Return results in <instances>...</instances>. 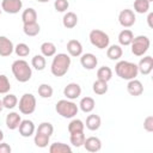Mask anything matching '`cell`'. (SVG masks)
Instances as JSON below:
<instances>
[{"mask_svg":"<svg viewBox=\"0 0 153 153\" xmlns=\"http://www.w3.org/2000/svg\"><path fill=\"white\" fill-rule=\"evenodd\" d=\"M80 63L85 69L92 71L97 67L98 65V59L96 57V55H93L92 53H86V54H81L80 55Z\"/></svg>","mask_w":153,"mask_h":153,"instance_id":"obj_11","label":"cell"},{"mask_svg":"<svg viewBox=\"0 0 153 153\" xmlns=\"http://www.w3.org/2000/svg\"><path fill=\"white\" fill-rule=\"evenodd\" d=\"M36 131L41 133V134H44V135H48V136H51L53 133H54V127H53V124L50 122H42L38 126Z\"/></svg>","mask_w":153,"mask_h":153,"instance_id":"obj_38","label":"cell"},{"mask_svg":"<svg viewBox=\"0 0 153 153\" xmlns=\"http://www.w3.org/2000/svg\"><path fill=\"white\" fill-rule=\"evenodd\" d=\"M115 73L117 74V76H120L121 79L124 80H131L135 79L139 74V69H137V65L130 61H118L115 66Z\"/></svg>","mask_w":153,"mask_h":153,"instance_id":"obj_3","label":"cell"},{"mask_svg":"<svg viewBox=\"0 0 153 153\" xmlns=\"http://www.w3.org/2000/svg\"><path fill=\"white\" fill-rule=\"evenodd\" d=\"M94 106H96V102H94V99L92 97H84V98H81V100L79 103L80 110L82 112H85V114L92 112Z\"/></svg>","mask_w":153,"mask_h":153,"instance_id":"obj_21","label":"cell"},{"mask_svg":"<svg viewBox=\"0 0 153 153\" xmlns=\"http://www.w3.org/2000/svg\"><path fill=\"white\" fill-rule=\"evenodd\" d=\"M23 31L26 36L29 37H33V36H37L41 31V26L37 22L35 23H29V24H23Z\"/></svg>","mask_w":153,"mask_h":153,"instance_id":"obj_25","label":"cell"},{"mask_svg":"<svg viewBox=\"0 0 153 153\" xmlns=\"http://www.w3.org/2000/svg\"><path fill=\"white\" fill-rule=\"evenodd\" d=\"M55 111L63 118H73L78 114L79 106L69 99H61L56 103Z\"/></svg>","mask_w":153,"mask_h":153,"instance_id":"obj_4","label":"cell"},{"mask_svg":"<svg viewBox=\"0 0 153 153\" xmlns=\"http://www.w3.org/2000/svg\"><path fill=\"white\" fill-rule=\"evenodd\" d=\"M18 108L23 115H31L36 110V97L32 93H24L18 102Z\"/></svg>","mask_w":153,"mask_h":153,"instance_id":"obj_7","label":"cell"},{"mask_svg":"<svg viewBox=\"0 0 153 153\" xmlns=\"http://www.w3.org/2000/svg\"><path fill=\"white\" fill-rule=\"evenodd\" d=\"M1 11H2V10H1V8H0V14H1Z\"/></svg>","mask_w":153,"mask_h":153,"instance_id":"obj_48","label":"cell"},{"mask_svg":"<svg viewBox=\"0 0 153 153\" xmlns=\"http://www.w3.org/2000/svg\"><path fill=\"white\" fill-rule=\"evenodd\" d=\"M66 48H67L68 54L73 57H78L82 54V44L78 39H69L67 42Z\"/></svg>","mask_w":153,"mask_h":153,"instance_id":"obj_17","label":"cell"},{"mask_svg":"<svg viewBox=\"0 0 153 153\" xmlns=\"http://www.w3.org/2000/svg\"><path fill=\"white\" fill-rule=\"evenodd\" d=\"M85 129V123L79 120V118H74L69 122L68 124V133L72 134V133H78V131H84Z\"/></svg>","mask_w":153,"mask_h":153,"instance_id":"obj_33","label":"cell"},{"mask_svg":"<svg viewBox=\"0 0 153 153\" xmlns=\"http://www.w3.org/2000/svg\"><path fill=\"white\" fill-rule=\"evenodd\" d=\"M11 69H12V73L16 78V80L19 82H26L32 76V69H31L29 62H26L23 59L16 60L12 63Z\"/></svg>","mask_w":153,"mask_h":153,"instance_id":"obj_2","label":"cell"},{"mask_svg":"<svg viewBox=\"0 0 153 153\" xmlns=\"http://www.w3.org/2000/svg\"><path fill=\"white\" fill-rule=\"evenodd\" d=\"M54 7H55L56 12H66L69 7V2H68V0H55Z\"/></svg>","mask_w":153,"mask_h":153,"instance_id":"obj_40","label":"cell"},{"mask_svg":"<svg viewBox=\"0 0 153 153\" xmlns=\"http://www.w3.org/2000/svg\"><path fill=\"white\" fill-rule=\"evenodd\" d=\"M71 66V57L68 54L65 53H59L54 55V59L51 61V66H50V72L54 76H63Z\"/></svg>","mask_w":153,"mask_h":153,"instance_id":"obj_1","label":"cell"},{"mask_svg":"<svg viewBox=\"0 0 153 153\" xmlns=\"http://www.w3.org/2000/svg\"><path fill=\"white\" fill-rule=\"evenodd\" d=\"M49 141H50V136L36 131L35 137H33V142H35V145H36L37 147L44 148V147H47V146L49 145Z\"/></svg>","mask_w":153,"mask_h":153,"instance_id":"obj_34","label":"cell"},{"mask_svg":"<svg viewBox=\"0 0 153 153\" xmlns=\"http://www.w3.org/2000/svg\"><path fill=\"white\" fill-rule=\"evenodd\" d=\"M11 151H12V148L8 143L2 142V141L0 142V153H11Z\"/></svg>","mask_w":153,"mask_h":153,"instance_id":"obj_42","label":"cell"},{"mask_svg":"<svg viewBox=\"0 0 153 153\" xmlns=\"http://www.w3.org/2000/svg\"><path fill=\"white\" fill-rule=\"evenodd\" d=\"M11 90V82L5 74H0V94H6Z\"/></svg>","mask_w":153,"mask_h":153,"instance_id":"obj_39","label":"cell"},{"mask_svg":"<svg viewBox=\"0 0 153 153\" xmlns=\"http://www.w3.org/2000/svg\"><path fill=\"white\" fill-rule=\"evenodd\" d=\"M85 134L84 131H78V133H72L69 136V141L74 147H81L85 142Z\"/></svg>","mask_w":153,"mask_h":153,"instance_id":"obj_32","label":"cell"},{"mask_svg":"<svg viewBox=\"0 0 153 153\" xmlns=\"http://www.w3.org/2000/svg\"><path fill=\"white\" fill-rule=\"evenodd\" d=\"M31 66L36 69V71H43L47 66V61H45V57L42 55V54H37L32 57L31 60Z\"/></svg>","mask_w":153,"mask_h":153,"instance_id":"obj_28","label":"cell"},{"mask_svg":"<svg viewBox=\"0 0 153 153\" xmlns=\"http://www.w3.org/2000/svg\"><path fill=\"white\" fill-rule=\"evenodd\" d=\"M19 134L23 137H30L35 133V123L31 120H22L18 127Z\"/></svg>","mask_w":153,"mask_h":153,"instance_id":"obj_12","label":"cell"},{"mask_svg":"<svg viewBox=\"0 0 153 153\" xmlns=\"http://www.w3.org/2000/svg\"><path fill=\"white\" fill-rule=\"evenodd\" d=\"M23 7L22 0H2L1 1V10L8 14L18 13Z\"/></svg>","mask_w":153,"mask_h":153,"instance_id":"obj_9","label":"cell"},{"mask_svg":"<svg viewBox=\"0 0 153 153\" xmlns=\"http://www.w3.org/2000/svg\"><path fill=\"white\" fill-rule=\"evenodd\" d=\"M2 109H4V104H2V99H0V112L2 111Z\"/></svg>","mask_w":153,"mask_h":153,"instance_id":"obj_45","label":"cell"},{"mask_svg":"<svg viewBox=\"0 0 153 153\" xmlns=\"http://www.w3.org/2000/svg\"><path fill=\"white\" fill-rule=\"evenodd\" d=\"M152 19H153V13H152V12H149V14H148V17H147V23H148V26H149V27H153Z\"/></svg>","mask_w":153,"mask_h":153,"instance_id":"obj_43","label":"cell"},{"mask_svg":"<svg viewBox=\"0 0 153 153\" xmlns=\"http://www.w3.org/2000/svg\"><path fill=\"white\" fill-rule=\"evenodd\" d=\"M49 152L50 153H71L72 147L63 142H54L49 146Z\"/></svg>","mask_w":153,"mask_h":153,"instance_id":"obj_26","label":"cell"},{"mask_svg":"<svg viewBox=\"0 0 153 153\" xmlns=\"http://www.w3.org/2000/svg\"><path fill=\"white\" fill-rule=\"evenodd\" d=\"M2 104H4V109H13L18 105V98L16 94L12 93H6V96L2 98Z\"/></svg>","mask_w":153,"mask_h":153,"instance_id":"obj_31","label":"cell"},{"mask_svg":"<svg viewBox=\"0 0 153 153\" xmlns=\"http://www.w3.org/2000/svg\"><path fill=\"white\" fill-rule=\"evenodd\" d=\"M111 78H112V71H111L110 67L103 66V67L98 68V71H97V79L108 82L109 80H111Z\"/></svg>","mask_w":153,"mask_h":153,"instance_id":"obj_29","label":"cell"},{"mask_svg":"<svg viewBox=\"0 0 153 153\" xmlns=\"http://www.w3.org/2000/svg\"><path fill=\"white\" fill-rule=\"evenodd\" d=\"M136 22V17H135V13L133 10H129V8H124L118 14V23L121 24V26L128 29V27H131Z\"/></svg>","mask_w":153,"mask_h":153,"instance_id":"obj_8","label":"cell"},{"mask_svg":"<svg viewBox=\"0 0 153 153\" xmlns=\"http://www.w3.org/2000/svg\"><path fill=\"white\" fill-rule=\"evenodd\" d=\"M38 2H42V4H44V2H48L49 0H37Z\"/></svg>","mask_w":153,"mask_h":153,"instance_id":"obj_46","label":"cell"},{"mask_svg":"<svg viewBox=\"0 0 153 153\" xmlns=\"http://www.w3.org/2000/svg\"><path fill=\"white\" fill-rule=\"evenodd\" d=\"M80 94H81V87L76 82H69L63 88V96L69 100H74L79 98Z\"/></svg>","mask_w":153,"mask_h":153,"instance_id":"obj_10","label":"cell"},{"mask_svg":"<svg viewBox=\"0 0 153 153\" xmlns=\"http://www.w3.org/2000/svg\"><path fill=\"white\" fill-rule=\"evenodd\" d=\"M2 140H4V131L0 129V142H1Z\"/></svg>","mask_w":153,"mask_h":153,"instance_id":"obj_44","label":"cell"},{"mask_svg":"<svg viewBox=\"0 0 153 153\" xmlns=\"http://www.w3.org/2000/svg\"><path fill=\"white\" fill-rule=\"evenodd\" d=\"M14 51L13 42L6 36H0V56L7 57Z\"/></svg>","mask_w":153,"mask_h":153,"instance_id":"obj_13","label":"cell"},{"mask_svg":"<svg viewBox=\"0 0 153 153\" xmlns=\"http://www.w3.org/2000/svg\"><path fill=\"white\" fill-rule=\"evenodd\" d=\"M41 53L44 57H51L56 54V47L51 42H44L41 44Z\"/></svg>","mask_w":153,"mask_h":153,"instance_id":"obj_27","label":"cell"},{"mask_svg":"<svg viewBox=\"0 0 153 153\" xmlns=\"http://www.w3.org/2000/svg\"><path fill=\"white\" fill-rule=\"evenodd\" d=\"M88 38H90V42L93 47L98 48V49H105L109 47V43H110V38H109V35L105 33L104 31L99 30V29H93L90 31V35H88Z\"/></svg>","mask_w":153,"mask_h":153,"instance_id":"obj_6","label":"cell"},{"mask_svg":"<svg viewBox=\"0 0 153 153\" xmlns=\"http://www.w3.org/2000/svg\"><path fill=\"white\" fill-rule=\"evenodd\" d=\"M147 1H148V2H152V1H153V0H147Z\"/></svg>","mask_w":153,"mask_h":153,"instance_id":"obj_47","label":"cell"},{"mask_svg":"<svg viewBox=\"0 0 153 153\" xmlns=\"http://www.w3.org/2000/svg\"><path fill=\"white\" fill-rule=\"evenodd\" d=\"M133 38H134V33H133V31L129 30V29H124V30H122V31L118 33V43H120L121 45H124V47L130 45Z\"/></svg>","mask_w":153,"mask_h":153,"instance_id":"obj_23","label":"cell"},{"mask_svg":"<svg viewBox=\"0 0 153 153\" xmlns=\"http://www.w3.org/2000/svg\"><path fill=\"white\" fill-rule=\"evenodd\" d=\"M37 91H38V96L41 98H50L54 93V90L49 84H41L38 86Z\"/></svg>","mask_w":153,"mask_h":153,"instance_id":"obj_36","label":"cell"},{"mask_svg":"<svg viewBox=\"0 0 153 153\" xmlns=\"http://www.w3.org/2000/svg\"><path fill=\"white\" fill-rule=\"evenodd\" d=\"M20 122H22V117H20V115L18 112L11 111L10 114H7V116H6V127L10 130L18 129Z\"/></svg>","mask_w":153,"mask_h":153,"instance_id":"obj_18","label":"cell"},{"mask_svg":"<svg viewBox=\"0 0 153 153\" xmlns=\"http://www.w3.org/2000/svg\"><path fill=\"white\" fill-rule=\"evenodd\" d=\"M143 129L148 133L153 131V116L149 115L143 120Z\"/></svg>","mask_w":153,"mask_h":153,"instance_id":"obj_41","label":"cell"},{"mask_svg":"<svg viewBox=\"0 0 153 153\" xmlns=\"http://www.w3.org/2000/svg\"><path fill=\"white\" fill-rule=\"evenodd\" d=\"M76 24H78V16L74 12L65 13V16L62 18V25L66 29H73L76 26Z\"/></svg>","mask_w":153,"mask_h":153,"instance_id":"obj_22","label":"cell"},{"mask_svg":"<svg viewBox=\"0 0 153 153\" xmlns=\"http://www.w3.org/2000/svg\"><path fill=\"white\" fill-rule=\"evenodd\" d=\"M22 20H23V24H29V23L37 22V12H36V10L32 8V7H29V8L24 10L23 13H22Z\"/></svg>","mask_w":153,"mask_h":153,"instance_id":"obj_24","label":"cell"},{"mask_svg":"<svg viewBox=\"0 0 153 153\" xmlns=\"http://www.w3.org/2000/svg\"><path fill=\"white\" fill-rule=\"evenodd\" d=\"M108 88H109L108 82H106V81H103V80H99V79H97V80L92 84V90H93V92H94L96 94H99V96L105 94V93L108 92Z\"/></svg>","mask_w":153,"mask_h":153,"instance_id":"obj_30","label":"cell"},{"mask_svg":"<svg viewBox=\"0 0 153 153\" xmlns=\"http://www.w3.org/2000/svg\"><path fill=\"white\" fill-rule=\"evenodd\" d=\"M127 91L130 96H134V97H139L142 94L143 92V86H142V82L137 79H131V80H128V84H127Z\"/></svg>","mask_w":153,"mask_h":153,"instance_id":"obj_16","label":"cell"},{"mask_svg":"<svg viewBox=\"0 0 153 153\" xmlns=\"http://www.w3.org/2000/svg\"><path fill=\"white\" fill-rule=\"evenodd\" d=\"M122 55H123V50H122L121 45H118V44H112V45L108 47V49H106V56L112 61L120 60L122 57Z\"/></svg>","mask_w":153,"mask_h":153,"instance_id":"obj_20","label":"cell"},{"mask_svg":"<svg viewBox=\"0 0 153 153\" xmlns=\"http://www.w3.org/2000/svg\"><path fill=\"white\" fill-rule=\"evenodd\" d=\"M14 53L19 57H26L30 54V48L26 43H18L14 47Z\"/></svg>","mask_w":153,"mask_h":153,"instance_id":"obj_37","label":"cell"},{"mask_svg":"<svg viewBox=\"0 0 153 153\" xmlns=\"http://www.w3.org/2000/svg\"><path fill=\"white\" fill-rule=\"evenodd\" d=\"M149 4L147 0H135L134 1V11L136 13L143 14L149 11Z\"/></svg>","mask_w":153,"mask_h":153,"instance_id":"obj_35","label":"cell"},{"mask_svg":"<svg viewBox=\"0 0 153 153\" xmlns=\"http://www.w3.org/2000/svg\"><path fill=\"white\" fill-rule=\"evenodd\" d=\"M100 124H102V118L96 115V114H91L86 117V128L91 131H94V130H98L100 128Z\"/></svg>","mask_w":153,"mask_h":153,"instance_id":"obj_19","label":"cell"},{"mask_svg":"<svg viewBox=\"0 0 153 153\" xmlns=\"http://www.w3.org/2000/svg\"><path fill=\"white\" fill-rule=\"evenodd\" d=\"M137 69L142 75H148L153 69V57L149 55L143 56L137 65Z\"/></svg>","mask_w":153,"mask_h":153,"instance_id":"obj_14","label":"cell"},{"mask_svg":"<svg viewBox=\"0 0 153 153\" xmlns=\"http://www.w3.org/2000/svg\"><path fill=\"white\" fill-rule=\"evenodd\" d=\"M149 44H151V41L147 36H145V35L136 36L133 38V41L130 43L131 53L135 56H143L147 53V50L149 49Z\"/></svg>","mask_w":153,"mask_h":153,"instance_id":"obj_5","label":"cell"},{"mask_svg":"<svg viewBox=\"0 0 153 153\" xmlns=\"http://www.w3.org/2000/svg\"><path fill=\"white\" fill-rule=\"evenodd\" d=\"M82 146L85 147V149L87 152L96 153V152L100 151V148H102V141L97 136H90V137H86L85 139V142H84Z\"/></svg>","mask_w":153,"mask_h":153,"instance_id":"obj_15","label":"cell"}]
</instances>
